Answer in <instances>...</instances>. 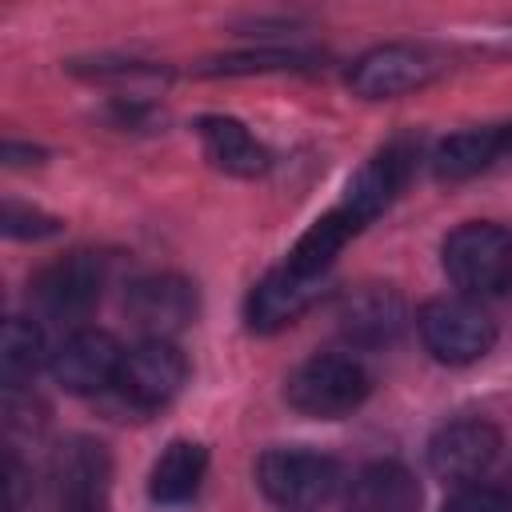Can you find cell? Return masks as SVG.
Returning a JSON list of instances; mask_svg holds the SVG:
<instances>
[{
  "mask_svg": "<svg viewBox=\"0 0 512 512\" xmlns=\"http://www.w3.org/2000/svg\"><path fill=\"white\" fill-rule=\"evenodd\" d=\"M500 156H504V128H468V132L448 136L436 148L432 168L444 180H464V176H476L480 168H488Z\"/></svg>",
  "mask_w": 512,
  "mask_h": 512,
  "instance_id": "e0dca14e",
  "label": "cell"
},
{
  "mask_svg": "<svg viewBox=\"0 0 512 512\" xmlns=\"http://www.w3.org/2000/svg\"><path fill=\"white\" fill-rule=\"evenodd\" d=\"M396 324H400V300L392 292H360L356 300H348L344 332L352 340H364V344L388 340Z\"/></svg>",
  "mask_w": 512,
  "mask_h": 512,
  "instance_id": "ffe728a7",
  "label": "cell"
},
{
  "mask_svg": "<svg viewBox=\"0 0 512 512\" xmlns=\"http://www.w3.org/2000/svg\"><path fill=\"white\" fill-rule=\"evenodd\" d=\"M436 64L424 48L412 44H380L372 52H364L352 68H348V88L364 100H392L404 92H416L432 80Z\"/></svg>",
  "mask_w": 512,
  "mask_h": 512,
  "instance_id": "8992f818",
  "label": "cell"
},
{
  "mask_svg": "<svg viewBox=\"0 0 512 512\" xmlns=\"http://www.w3.org/2000/svg\"><path fill=\"white\" fill-rule=\"evenodd\" d=\"M504 156H512V124L504 128Z\"/></svg>",
  "mask_w": 512,
  "mask_h": 512,
  "instance_id": "484cf974",
  "label": "cell"
},
{
  "mask_svg": "<svg viewBox=\"0 0 512 512\" xmlns=\"http://www.w3.org/2000/svg\"><path fill=\"white\" fill-rule=\"evenodd\" d=\"M320 280L324 276H304L288 264L272 268L252 292H248V324L256 332H272L292 324L300 312L312 308V300L320 296Z\"/></svg>",
  "mask_w": 512,
  "mask_h": 512,
  "instance_id": "4fadbf2b",
  "label": "cell"
},
{
  "mask_svg": "<svg viewBox=\"0 0 512 512\" xmlns=\"http://www.w3.org/2000/svg\"><path fill=\"white\" fill-rule=\"evenodd\" d=\"M56 512H108V500H76V504H56Z\"/></svg>",
  "mask_w": 512,
  "mask_h": 512,
  "instance_id": "d4e9b609",
  "label": "cell"
},
{
  "mask_svg": "<svg viewBox=\"0 0 512 512\" xmlns=\"http://www.w3.org/2000/svg\"><path fill=\"white\" fill-rule=\"evenodd\" d=\"M184 376H188V364L172 340H144L132 352H124V364L112 388L120 392L124 404L140 412H156L184 388Z\"/></svg>",
  "mask_w": 512,
  "mask_h": 512,
  "instance_id": "5b68a950",
  "label": "cell"
},
{
  "mask_svg": "<svg viewBox=\"0 0 512 512\" xmlns=\"http://www.w3.org/2000/svg\"><path fill=\"white\" fill-rule=\"evenodd\" d=\"M416 324H420L424 348L444 364H472L496 344V324L472 296L428 300Z\"/></svg>",
  "mask_w": 512,
  "mask_h": 512,
  "instance_id": "3957f363",
  "label": "cell"
},
{
  "mask_svg": "<svg viewBox=\"0 0 512 512\" xmlns=\"http://www.w3.org/2000/svg\"><path fill=\"white\" fill-rule=\"evenodd\" d=\"M4 232L16 236V240H40V236H56L60 232V220L56 216H44L36 208H16L8 204L4 208Z\"/></svg>",
  "mask_w": 512,
  "mask_h": 512,
  "instance_id": "7402d4cb",
  "label": "cell"
},
{
  "mask_svg": "<svg viewBox=\"0 0 512 512\" xmlns=\"http://www.w3.org/2000/svg\"><path fill=\"white\" fill-rule=\"evenodd\" d=\"M100 288H104L100 260L92 252H72V256H60L56 264H48L36 276L32 296H36V304L48 316H56V320H80L100 300Z\"/></svg>",
  "mask_w": 512,
  "mask_h": 512,
  "instance_id": "ba28073f",
  "label": "cell"
},
{
  "mask_svg": "<svg viewBox=\"0 0 512 512\" xmlns=\"http://www.w3.org/2000/svg\"><path fill=\"white\" fill-rule=\"evenodd\" d=\"M444 272L464 296H496L512 284V236L496 224L472 220L448 232L444 248Z\"/></svg>",
  "mask_w": 512,
  "mask_h": 512,
  "instance_id": "7a4b0ae2",
  "label": "cell"
},
{
  "mask_svg": "<svg viewBox=\"0 0 512 512\" xmlns=\"http://www.w3.org/2000/svg\"><path fill=\"white\" fill-rule=\"evenodd\" d=\"M348 512H420V484L392 460L368 464L348 488Z\"/></svg>",
  "mask_w": 512,
  "mask_h": 512,
  "instance_id": "9a60e30c",
  "label": "cell"
},
{
  "mask_svg": "<svg viewBox=\"0 0 512 512\" xmlns=\"http://www.w3.org/2000/svg\"><path fill=\"white\" fill-rule=\"evenodd\" d=\"M48 480L56 492V504H76V500H104L108 480H112V456L100 440L92 436H72L64 440L52 460H48Z\"/></svg>",
  "mask_w": 512,
  "mask_h": 512,
  "instance_id": "8fae6325",
  "label": "cell"
},
{
  "mask_svg": "<svg viewBox=\"0 0 512 512\" xmlns=\"http://www.w3.org/2000/svg\"><path fill=\"white\" fill-rule=\"evenodd\" d=\"M120 364H124L120 344L108 332H100V328H80L68 340H60V348L52 352L56 384H64L76 396L112 388L116 376H120Z\"/></svg>",
  "mask_w": 512,
  "mask_h": 512,
  "instance_id": "52a82bcc",
  "label": "cell"
},
{
  "mask_svg": "<svg viewBox=\"0 0 512 512\" xmlns=\"http://www.w3.org/2000/svg\"><path fill=\"white\" fill-rule=\"evenodd\" d=\"M364 396H368V372L352 356H336V352H316L300 360L284 380V400L300 416H316V420L348 416L352 408L364 404Z\"/></svg>",
  "mask_w": 512,
  "mask_h": 512,
  "instance_id": "6da1fadb",
  "label": "cell"
},
{
  "mask_svg": "<svg viewBox=\"0 0 512 512\" xmlns=\"http://www.w3.org/2000/svg\"><path fill=\"white\" fill-rule=\"evenodd\" d=\"M412 172V148L408 144H388L384 152H376L344 188V200L336 204V212H344L352 220V228L360 232L368 220H376L392 200L396 192L404 188Z\"/></svg>",
  "mask_w": 512,
  "mask_h": 512,
  "instance_id": "9c48e42d",
  "label": "cell"
},
{
  "mask_svg": "<svg viewBox=\"0 0 512 512\" xmlns=\"http://www.w3.org/2000/svg\"><path fill=\"white\" fill-rule=\"evenodd\" d=\"M356 236V228H352V220L344 216V212H324L296 244H292V252H288V268H296V272H304V276H324L328 268H332V260L340 256V248L348 244Z\"/></svg>",
  "mask_w": 512,
  "mask_h": 512,
  "instance_id": "ac0fdd59",
  "label": "cell"
},
{
  "mask_svg": "<svg viewBox=\"0 0 512 512\" xmlns=\"http://www.w3.org/2000/svg\"><path fill=\"white\" fill-rule=\"evenodd\" d=\"M308 56L300 52H244V56H224L216 72H284L300 68Z\"/></svg>",
  "mask_w": 512,
  "mask_h": 512,
  "instance_id": "44dd1931",
  "label": "cell"
},
{
  "mask_svg": "<svg viewBox=\"0 0 512 512\" xmlns=\"http://www.w3.org/2000/svg\"><path fill=\"white\" fill-rule=\"evenodd\" d=\"M444 512H512V504H508V496L496 492V488L468 484V488H460V492L444 504Z\"/></svg>",
  "mask_w": 512,
  "mask_h": 512,
  "instance_id": "603a6c76",
  "label": "cell"
},
{
  "mask_svg": "<svg viewBox=\"0 0 512 512\" xmlns=\"http://www.w3.org/2000/svg\"><path fill=\"white\" fill-rule=\"evenodd\" d=\"M124 304H128V316L136 320V328L148 332V340H168L172 332H180L192 320L196 292L180 276H144L128 288Z\"/></svg>",
  "mask_w": 512,
  "mask_h": 512,
  "instance_id": "7c38bea8",
  "label": "cell"
},
{
  "mask_svg": "<svg viewBox=\"0 0 512 512\" xmlns=\"http://www.w3.org/2000/svg\"><path fill=\"white\" fill-rule=\"evenodd\" d=\"M44 364V332L24 320V316H12L4 320V332H0V376H4V388H24Z\"/></svg>",
  "mask_w": 512,
  "mask_h": 512,
  "instance_id": "d6986e66",
  "label": "cell"
},
{
  "mask_svg": "<svg viewBox=\"0 0 512 512\" xmlns=\"http://www.w3.org/2000/svg\"><path fill=\"white\" fill-rule=\"evenodd\" d=\"M208 472V452L204 444L196 440H172L156 464H152V476H148V492L156 504H184L196 496L200 480Z\"/></svg>",
  "mask_w": 512,
  "mask_h": 512,
  "instance_id": "2e32d148",
  "label": "cell"
},
{
  "mask_svg": "<svg viewBox=\"0 0 512 512\" xmlns=\"http://www.w3.org/2000/svg\"><path fill=\"white\" fill-rule=\"evenodd\" d=\"M4 488H8V512H20L24 500H28V472L12 452L4 460Z\"/></svg>",
  "mask_w": 512,
  "mask_h": 512,
  "instance_id": "cb8c5ba5",
  "label": "cell"
},
{
  "mask_svg": "<svg viewBox=\"0 0 512 512\" xmlns=\"http://www.w3.org/2000/svg\"><path fill=\"white\" fill-rule=\"evenodd\" d=\"M256 484L280 508H316L340 484V464L308 448H272L256 460Z\"/></svg>",
  "mask_w": 512,
  "mask_h": 512,
  "instance_id": "277c9868",
  "label": "cell"
},
{
  "mask_svg": "<svg viewBox=\"0 0 512 512\" xmlns=\"http://www.w3.org/2000/svg\"><path fill=\"white\" fill-rule=\"evenodd\" d=\"M500 452V432L488 420H452L428 444V464L440 480H476Z\"/></svg>",
  "mask_w": 512,
  "mask_h": 512,
  "instance_id": "30bf717a",
  "label": "cell"
},
{
  "mask_svg": "<svg viewBox=\"0 0 512 512\" xmlns=\"http://www.w3.org/2000/svg\"><path fill=\"white\" fill-rule=\"evenodd\" d=\"M200 132V144H204V156L232 172V176H260L268 168V148L232 116H200L196 124Z\"/></svg>",
  "mask_w": 512,
  "mask_h": 512,
  "instance_id": "5bb4252c",
  "label": "cell"
}]
</instances>
